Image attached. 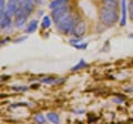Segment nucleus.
Segmentation results:
<instances>
[{"instance_id": "15", "label": "nucleus", "mask_w": 133, "mask_h": 124, "mask_svg": "<svg viewBox=\"0 0 133 124\" xmlns=\"http://www.w3.org/2000/svg\"><path fill=\"white\" fill-rule=\"evenodd\" d=\"M84 67H87V62L83 60V59H81L80 61L78 62V63L74 65V67H72V71H78V70H80V69H82V68H84Z\"/></svg>"}, {"instance_id": "11", "label": "nucleus", "mask_w": 133, "mask_h": 124, "mask_svg": "<svg viewBox=\"0 0 133 124\" xmlns=\"http://www.w3.org/2000/svg\"><path fill=\"white\" fill-rule=\"evenodd\" d=\"M37 29H38V20L33 19L28 23V26L26 28V32L27 33H31V32H35Z\"/></svg>"}, {"instance_id": "9", "label": "nucleus", "mask_w": 133, "mask_h": 124, "mask_svg": "<svg viewBox=\"0 0 133 124\" xmlns=\"http://www.w3.org/2000/svg\"><path fill=\"white\" fill-rule=\"evenodd\" d=\"M19 9V3L17 2H12V1H8V5H7V8H6V12L11 17L17 13V11Z\"/></svg>"}, {"instance_id": "4", "label": "nucleus", "mask_w": 133, "mask_h": 124, "mask_svg": "<svg viewBox=\"0 0 133 124\" xmlns=\"http://www.w3.org/2000/svg\"><path fill=\"white\" fill-rule=\"evenodd\" d=\"M85 30H87V24L84 21H82V20H80V21L76 22V24H74V28L72 30V35L74 38H82L83 36H84L85 33Z\"/></svg>"}, {"instance_id": "14", "label": "nucleus", "mask_w": 133, "mask_h": 124, "mask_svg": "<svg viewBox=\"0 0 133 124\" xmlns=\"http://www.w3.org/2000/svg\"><path fill=\"white\" fill-rule=\"evenodd\" d=\"M51 26V18L49 16H44L43 19H42V22H41V27L42 29H48Z\"/></svg>"}, {"instance_id": "18", "label": "nucleus", "mask_w": 133, "mask_h": 124, "mask_svg": "<svg viewBox=\"0 0 133 124\" xmlns=\"http://www.w3.org/2000/svg\"><path fill=\"white\" fill-rule=\"evenodd\" d=\"M42 82L43 83H53V82H56V79L55 78H44V79H42Z\"/></svg>"}, {"instance_id": "1", "label": "nucleus", "mask_w": 133, "mask_h": 124, "mask_svg": "<svg viewBox=\"0 0 133 124\" xmlns=\"http://www.w3.org/2000/svg\"><path fill=\"white\" fill-rule=\"evenodd\" d=\"M100 19L105 26H113L119 20V15L116 12V9L104 6L100 11Z\"/></svg>"}, {"instance_id": "3", "label": "nucleus", "mask_w": 133, "mask_h": 124, "mask_svg": "<svg viewBox=\"0 0 133 124\" xmlns=\"http://www.w3.org/2000/svg\"><path fill=\"white\" fill-rule=\"evenodd\" d=\"M51 17H52V20L56 22V24L61 21L62 19H63L66 15H69V8L66 5L64 6H61L59 8H56V9L51 10Z\"/></svg>"}, {"instance_id": "17", "label": "nucleus", "mask_w": 133, "mask_h": 124, "mask_svg": "<svg viewBox=\"0 0 133 124\" xmlns=\"http://www.w3.org/2000/svg\"><path fill=\"white\" fill-rule=\"evenodd\" d=\"M129 16H130V19L133 20V0L129 2Z\"/></svg>"}, {"instance_id": "10", "label": "nucleus", "mask_w": 133, "mask_h": 124, "mask_svg": "<svg viewBox=\"0 0 133 124\" xmlns=\"http://www.w3.org/2000/svg\"><path fill=\"white\" fill-rule=\"evenodd\" d=\"M68 3V0H52L51 2L49 3V9L50 10H53L56 8H59L61 6H64Z\"/></svg>"}, {"instance_id": "12", "label": "nucleus", "mask_w": 133, "mask_h": 124, "mask_svg": "<svg viewBox=\"0 0 133 124\" xmlns=\"http://www.w3.org/2000/svg\"><path fill=\"white\" fill-rule=\"evenodd\" d=\"M47 119L49 120L50 122H52V123H55V124H58V123L60 122L59 115H58L57 113H55V112H49L47 114Z\"/></svg>"}, {"instance_id": "20", "label": "nucleus", "mask_w": 133, "mask_h": 124, "mask_svg": "<svg viewBox=\"0 0 133 124\" xmlns=\"http://www.w3.org/2000/svg\"><path fill=\"white\" fill-rule=\"evenodd\" d=\"M6 0H0V11H6Z\"/></svg>"}, {"instance_id": "16", "label": "nucleus", "mask_w": 133, "mask_h": 124, "mask_svg": "<svg viewBox=\"0 0 133 124\" xmlns=\"http://www.w3.org/2000/svg\"><path fill=\"white\" fill-rule=\"evenodd\" d=\"M35 121H36L37 123L45 124V121H47V119H45V116H44L43 114L38 113V114H36V116H35Z\"/></svg>"}, {"instance_id": "13", "label": "nucleus", "mask_w": 133, "mask_h": 124, "mask_svg": "<svg viewBox=\"0 0 133 124\" xmlns=\"http://www.w3.org/2000/svg\"><path fill=\"white\" fill-rule=\"evenodd\" d=\"M103 5L110 8H113V9H116L119 6V0H102Z\"/></svg>"}, {"instance_id": "21", "label": "nucleus", "mask_w": 133, "mask_h": 124, "mask_svg": "<svg viewBox=\"0 0 133 124\" xmlns=\"http://www.w3.org/2000/svg\"><path fill=\"white\" fill-rule=\"evenodd\" d=\"M8 1H12V2H17V3H19V2H20V0H8Z\"/></svg>"}, {"instance_id": "5", "label": "nucleus", "mask_w": 133, "mask_h": 124, "mask_svg": "<svg viewBox=\"0 0 133 124\" xmlns=\"http://www.w3.org/2000/svg\"><path fill=\"white\" fill-rule=\"evenodd\" d=\"M27 19H28V15L19 7L17 13L15 15V26L17 28H21L22 26H24V23L27 22Z\"/></svg>"}, {"instance_id": "7", "label": "nucleus", "mask_w": 133, "mask_h": 124, "mask_svg": "<svg viewBox=\"0 0 133 124\" xmlns=\"http://www.w3.org/2000/svg\"><path fill=\"white\" fill-rule=\"evenodd\" d=\"M0 15H1V17H0V26H1V29H6L8 27L11 26V16H9L7 13L6 11H0Z\"/></svg>"}, {"instance_id": "6", "label": "nucleus", "mask_w": 133, "mask_h": 124, "mask_svg": "<svg viewBox=\"0 0 133 124\" xmlns=\"http://www.w3.org/2000/svg\"><path fill=\"white\" fill-rule=\"evenodd\" d=\"M19 7L26 12V13L29 16L33 12V8H35V3L29 1V0H20L19 2Z\"/></svg>"}, {"instance_id": "19", "label": "nucleus", "mask_w": 133, "mask_h": 124, "mask_svg": "<svg viewBox=\"0 0 133 124\" xmlns=\"http://www.w3.org/2000/svg\"><path fill=\"white\" fill-rule=\"evenodd\" d=\"M12 90H15V91H22V92H24V91L28 90V88H27V86H12Z\"/></svg>"}, {"instance_id": "8", "label": "nucleus", "mask_w": 133, "mask_h": 124, "mask_svg": "<svg viewBox=\"0 0 133 124\" xmlns=\"http://www.w3.org/2000/svg\"><path fill=\"white\" fill-rule=\"evenodd\" d=\"M127 0H121V20H120L121 27L127 24Z\"/></svg>"}, {"instance_id": "2", "label": "nucleus", "mask_w": 133, "mask_h": 124, "mask_svg": "<svg viewBox=\"0 0 133 124\" xmlns=\"http://www.w3.org/2000/svg\"><path fill=\"white\" fill-rule=\"evenodd\" d=\"M74 19L71 15H66L65 17L57 23V28L59 29V31H61L62 33L64 35H69V33H72V30L74 28Z\"/></svg>"}, {"instance_id": "22", "label": "nucleus", "mask_w": 133, "mask_h": 124, "mask_svg": "<svg viewBox=\"0 0 133 124\" xmlns=\"http://www.w3.org/2000/svg\"><path fill=\"white\" fill-rule=\"evenodd\" d=\"M29 1H31L33 3H37V2H38V0H29Z\"/></svg>"}]
</instances>
